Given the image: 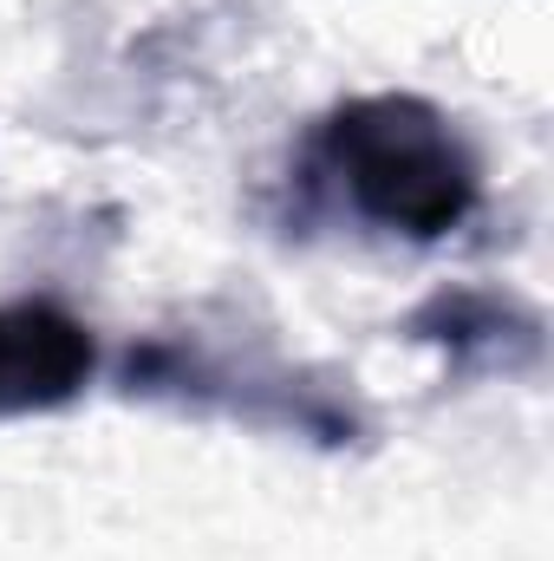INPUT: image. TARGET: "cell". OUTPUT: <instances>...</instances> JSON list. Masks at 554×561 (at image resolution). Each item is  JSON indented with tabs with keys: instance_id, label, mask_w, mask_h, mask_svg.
I'll list each match as a JSON object with an SVG mask.
<instances>
[{
	"instance_id": "cell-1",
	"label": "cell",
	"mask_w": 554,
	"mask_h": 561,
	"mask_svg": "<svg viewBox=\"0 0 554 561\" xmlns=\"http://www.w3.org/2000/svg\"><path fill=\"white\" fill-rule=\"evenodd\" d=\"M320 170L339 196L385 236L443 242L483 203V163L463 131L417 92H366L326 112L320 125Z\"/></svg>"
},
{
	"instance_id": "cell-2",
	"label": "cell",
	"mask_w": 554,
	"mask_h": 561,
	"mask_svg": "<svg viewBox=\"0 0 554 561\" xmlns=\"http://www.w3.org/2000/svg\"><path fill=\"white\" fill-rule=\"evenodd\" d=\"M99 373L92 327L59 300H0V419L72 405Z\"/></svg>"
},
{
	"instance_id": "cell-3",
	"label": "cell",
	"mask_w": 554,
	"mask_h": 561,
	"mask_svg": "<svg viewBox=\"0 0 554 561\" xmlns=\"http://www.w3.org/2000/svg\"><path fill=\"white\" fill-rule=\"evenodd\" d=\"M405 333L443 346L457 366H503V373H516V366H535L542 359V320L529 307H516V300L470 294V287L430 294L412 320H405Z\"/></svg>"
}]
</instances>
